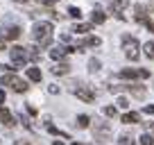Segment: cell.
Instances as JSON below:
<instances>
[{
    "instance_id": "31",
    "label": "cell",
    "mask_w": 154,
    "mask_h": 145,
    "mask_svg": "<svg viewBox=\"0 0 154 145\" xmlns=\"http://www.w3.org/2000/svg\"><path fill=\"white\" fill-rule=\"evenodd\" d=\"M29 54V59H32V61H38V59H41V54L36 52V50H34V52H27Z\"/></svg>"
},
{
    "instance_id": "5",
    "label": "cell",
    "mask_w": 154,
    "mask_h": 145,
    "mask_svg": "<svg viewBox=\"0 0 154 145\" xmlns=\"http://www.w3.org/2000/svg\"><path fill=\"white\" fill-rule=\"evenodd\" d=\"M9 57H11V63H14V70H16V68L25 66V61L29 59V54H27V50H25L23 45H14V48L9 50Z\"/></svg>"
},
{
    "instance_id": "14",
    "label": "cell",
    "mask_w": 154,
    "mask_h": 145,
    "mask_svg": "<svg viewBox=\"0 0 154 145\" xmlns=\"http://www.w3.org/2000/svg\"><path fill=\"white\" fill-rule=\"evenodd\" d=\"M20 32H23V29H20V25H7V27H5V39L16 41V39L20 36Z\"/></svg>"
},
{
    "instance_id": "10",
    "label": "cell",
    "mask_w": 154,
    "mask_h": 145,
    "mask_svg": "<svg viewBox=\"0 0 154 145\" xmlns=\"http://www.w3.org/2000/svg\"><path fill=\"white\" fill-rule=\"evenodd\" d=\"M129 5V0H113V2H111V7H109V11L111 14L116 16V18H125V16H122V11H125V7Z\"/></svg>"
},
{
    "instance_id": "24",
    "label": "cell",
    "mask_w": 154,
    "mask_h": 145,
    "mask_svg": "<svg viewBox=\"0 0 154 145\" xmlns=\"http://www.w3.org/2000/svg\"><path fill=\"white\" fill-rule=\"evenodd\" d=\"M68 16H70V18H75V20H79V18H82V11L77 9V7H70V9H68Z\"/></svg>"
},
{
    "instance_id": "3",
    "label": "cell",
    "mask_w": 154,
    "mask_h": 145,
    "mask_svg": "<svg viewBox=\"0 0 154 145\" xmlns=\"http://www.w3.org/2000/svg\"><path fill=\"white\" fill-rule=\"evenodd\" d=\"M0 84H2V86H9L11 91H16V93H25L27 91V82L20 79V77H16V75H2Z\"/></svg>"
},
{
    "instance_id": "6",
    "label": "cell",
    "mask_w": 154,
    "mask_h": 145,
    "mask_svg": "<svg viewBox=\"0 0 154 145\" xmlns=\"http://www.w3.org/2000/svg\"><path fill=\"white\" fill-rule=\"evenodd\" d=\"M120 79H147L149 77V70L147 68H122L118 72Z\"/></svg>"
},
{
    "instance_id": "9",
    "label": "cell",
    "mask_w": 154,
    "mask_h": 145,
    "mask_svg": "<svg viewBox=\"0 0 154 145\" xmlns=\"http://www.w3.org/2000/svg\"><path fill=\"white\" fill-rule=\"evenodd\" d=\"M93 134H95L97 143H104V140L111 136V127L106 125V122H95V125H93Z\"/></svg>"
},
{
    "instance_id": "7",
    "label": "cell",
    "mask_w": 154,
    "mask_h": 145,
    "mask_svg": "<svg viewBox=\"0 0 154 145\" xmlns=\"http://www.w3.org/2000/svg\"><path fill=\"white\" fill-rule=\"evenodd\" d=\"M72 93H75L79 100H84V102H93V100H95V93H93V88L86 86V84H79V82L72 84Z\"/></svg>"
},
{
    "instance_id": "27",
    "label": "cell",
    "mask_w": 154,
    "mask_h": 145,
    "mask_svg": "<svg viewBox=\"0 0 154 145\" xmlns=\"http://www.w3.org/2000/svg\"><path fill=\"white\" fill-rule=\"evenodd\" d=\"M48 131H50V134H54V136H68L66 131H59L57 127H54V125H50V122H48Z\"/></svg>"
},
{
    "instance_id": "36",
    "label": "cell",
    "mask_w": 154,
    "mask_h": 145,
    "mask_svg": "<svg viewBox=\"0 0 154 145\" xmlns=\"http://www.w3.org/2000/svg\"><path fill=\"white\" fill-rule=\"evenodd\" d=\"M0 50H5V41L2 39H0Z\"/></svg>"
},
{
    "instance_id": "30",
    "label": "cell",
    "mask_w": 154,
    "mask_h": 145,
    "mask_svg": "<svg viewBox=\"0 0 154 145\" xmlns=\"http://www.w3.org/2000/svg\"><path fill=\"white\" fill-rule=\"evenodd\" d=\"M20 122H23V125H25V129H32V122H29V118L20 116Z\"/></svg>"
},
{
    "instance_id": "39",
    "label": "cell",
    "mask_w": 154,
    "mask_h": 145,
    "mask_svg": "<svg viewBox=\"0 0 154 145\" xmlns=\"http://www.w3.org/2000/svg\"><path fill=\"white\" fill-rule=\"evenodd\" d=\"M72 145H84V143H72Z\"/></svg>"
},
{
    "instance_id": "19",
    "label": "cell",
    "mask_w": 154,
    "mask_h": 145,
    "mask_svg": "<svg viewBox=\"0 0 154 145\" xmlns=\"http://www.w3.org/2000/svg\"><path fill=\"white\" fill-rule=\"evenodd\" d=\"M27 79H32V82H41V70H38V68H27Z\"/></svg>"
},
{
    "instance_id": "22",
    "label": "cell",
    "mask_w": 154,
    "mask_h": 145,
    "mask_svg": "<svg viewBox=\"0 0 154 145\" xmlns=\"http://www.w3.org/2000/svg\"><path fill=\"white\" fill-rule=\"evenodd\" d=\"M88 125H91V118H88V116H77V127L86 129Z\"/></svg>"
},
{
    "instance_id": "12",
    "label": "cell",
    "mask_w": 154,
    "mask_h": 145,
    "mask_svg": "<svg viewBox=\"0 0 154 145\" xmlns=\"http://www.w3.org/2000/svg\"><path fill=\"white\" fill-rule=\"evenodd\" d=\"M70 52H77L75 48H63V45H59V48H52L50 50V59H54V61H59V59H63L66 54Z\"/></svg>"
},
{
    "instance_id": "28",
    "label": "cell",
    "mask_w": 154,
    "mask_h": 145,
    "mask_svg": "<svg viewBox=\"0 0 154 145\" xmlns=\"http://www.w3.org/2000/svg\"><path fill=\"white\" fill-rule=\"evenodd\" d=\"M118 106L120 109H129V100L127 97H118Z\"/></svg>"
},
{
    "instance_id": "23",
    "label": "cell",
    "mask_w": 154,
    "mask_h": 145,
    "mask_svg": "<svg viewBox=\"0 0 154 145\" xmlns=\"http://www.w3.org/2000/svg\"><path fill=\"white\" fill-rule=\"evenodd\" d=\"M140 145H154V136L152 134H143L140 136Z\"/></svg>"
},
{
    "instance_id": "25",
    "label": "cell",
    "mask_w": 154,
    "mask_h": 145,
    "mask_svg": "<svg viewBox=\"0 0 154 145\" xmlns=\"http://www.w3.org/2000/svg\"><path fill=\"white\" fill-rule=\"evenodd\" d=\"M102 113H104L106 118H116V113H118V111H116V106H104V109H102Z\"/></svg>"
},
{
    "instance_id": "20",
    "label": "cell",
    "mask_w": 154,
    "mask_h": 145,
    "mask_svg": "<svg viewBox=\"0 0 154 145\" xmlns=\"http://www.w3.org/2000/svg\"><path fill=\"white\" fill-rule=\"evenodd\" d=\"M143 52L147 59H154V41H147V43L143 45Z\"/></svg>"
},
{
    "instance_id": "29",
    "label": "cell",
    "mask_w": 154,
    "mask_h": 145,
    "mask_svg": "<svg viewBox=\"0 0 154 145\" xmlns=\"http://www.w3.org/2000/svg\"><path fill=\"white\" fill-rule=\"evenodd\" d=\"M143 113H147V116H154V104H147V106H143Z\"/></svg>"
},
{
    "instance_id": "32",
    "label": "cell",
    "mask_w": 154,
    "mask_h": 145,
    "mask_svg": "<svg viewBox=\"0 0 154 145\" xmlns=\"http://www.w3.org/2000/svg\"><path fill=\"white\" fill-rule=\"evenodd\" d=\"M48 91L52 93V95H57V93H59V86H57V84H50V86H48Z\"/></svg>"
},
{
    "instance_id": "37",
    "label": "cell",
    "mask_w": 154,
    "mask_h": 145,
    "mask_svg": "<svg viewBox=\"0 0 154 145\" xmlns=\"http://www.w3.org/2000/svg\"><path fill=\"white\" fill-rule=\"evenodd\" d=\"M14 2H32V0H14Z\"/></svg>"
},
{
    "instance_id": "17",
    "label": "cell",
    "mask_w": 154,
    "mask_h": 145,
    "mask_svg": "<svg viewBox=\"0 0 154 145\" xmlns=\"http://www.w3.org/2000/svg\"><path fill=\"white\" fill-rule=\"evenodd\" d=\"M72 32H77V34H88V32H91V23H77L75 27H72Z\"/></svg>"
},
{
    "instance_id": "8",
    "label": "cell",
    "mask_w": 154,
    "mask_h": 145,
    "mask_svg": "<svg viewBox=\"0 0 154 145\" xmlns=\"http://www.w3.org/2000/svg\"><path fill=\"white\" fill-rule=\"evenodd\" d=\"M111 93H120V91H129L131 95L136 97H145V86H138V84H127V86H109Z\"/></svg>"
},
{
    "instance_id": "35",
    "label": "cell",
    "mask_w": 154,
    "mask_h": 145,
    "mask_svg": "<svg viewBox=\"0 0 154 145\" xmlns=\"http://www.w3.org/2000/svg\"><path fill=\"white\" fill-rule=\"evenodd\" d=\"M0 102H5V91H0Z\"/></svg>"
},
{
    "instance_id": "1",
    "label": "cell",
    "mask_w": 154,
    "mask_h": 145,
    "mask_svg": "<svg viewBox=\"0 0 154 145\" xmlns=\"http://www.w3.org/2000/svg\"><path fill=\"white\" fill-rule=\"evenodd\" d=\"M52 23L50 20H43V23H36L32 27V39L36 41L41 48H48L50 45V41H52Z\"/></svg>"
},
{
    "instance_id": "18",
    "label": "cell",
    "mask_w": 154,
    "mask_h": 145,
    "mask_svg": "<svg viewBox=\"0 0 154 145\" xmlns=\"http://www.w3.org/2000/svg\"><path fill=\"white\" fill-rule=\"evenodd\" d=\"M52 72L54 75H68V72H70V66H68V63H57V66L52 68Z\"/></svg>"
},
{
    "instance_id": "34",
    "label": "cell",
    "mask_w": 154,
    "mask_h": 145,
    "mask_svg": "<svg viewBox=\"0 0 154 145\" xmlns=\"http://www.w3.org/2000/svg\"><path fill=\"white\" fill-rule=\"evenodd\" d=\"M14 145H32V143H27V140H18V143H14Z\"/></svg>"
},
{
    "instance_id": "26",
    "label": "cell",
    "mask_w": 154,
    "mask_h": 145,
    "mask_svg": "<svg viewBox=\"0 0 154 145\" xmlns=\"http://www.w3.org/2000/svg\"><path fill=\"white\" fill-rule=\"evenodd\" d=\"M100 66H102V63L97 61V59H91V61H88V70H91V72H97V70H100Z\"/></svg>"
},
{
    "instance_id": "4",
    "label": "cell",
    "mask_w": 154,
    "mask_h": 145,
    "mask_svg": "<svg viewBox=\"0 0 154 145\" xmlns=\"http://www.w3.org/2000/svg\"><path fill=\"white\" fill-rule=\"evenodd\" d=\"M134 11H136V23H143L145 27H147V32H154V23H152V18H149V7H145V5H136L134 7Z\"/></svg>"
},
{
    "instance_id": "15",
    "label": "cell",
    "mask_w": 154,
    "mask_h": 145,
    "mask_svg": "<svg viewBox=\"0 0 154 145\" xmlns=\"http://www.w3.org/2000/svg\"><path fill=\"white\" fill-rule=\"evenodd\" d=\"M106 20V14L102 9H93V14H91V23L93 25H102Z\"/></svg>"
},
{
    "instance_id": "2",
    "label": "cell",
    "mask_w": 154,
    "mask_h": 145,
    "mask_svg": "<svg viewBox=\"0 0 154 145\" xmlns=\"http://www.w3.org/2000/svg\"><path fill=\"white\" fill-rule=\"evenodd\" d=\"M122 50H125V57L131 59V61H136L140 57V43L131 34H122Z\"/></svg>"
},
{
    "instance_id": "16",
    "label": "cell",
    "mask_w": 154,
    "mask_h": 145,
    "mask_svg": "<svg viewBox=\"0 0 154 145\" xmlns=\"http://www.w3.org/2000/svg\"><path fill=\"white\" fill-rule=\"evenodd\" d=\"M122 122H127V125H136V122H140V113H136V111L125 113V116H122Z\"/></svg>"
},
{
    "instance_id": "21",
    "label": "cell",
    "mask_w": 154,
    "mask_h": 145,
    "mask_svg": "<svg viewBox=\"0 0 154 145\" xmlns=\"http://www.w3.org/2000/svg\"><path fill=\"white\" fill-rule=\"evenodd\" d=\"M118 145H136V140L131 138L129 134H122L120 138H118Z\"/></svg>"
},
{
    "instance_id": "33",
    "label": "cell",
    "mask_w": 154,
    "mask_h": 145,
    "mask_svg": "<svg viewBox=\"0 0 154 145\" xmlns=\"http://www.w3.org/2000/svg\"><path fill=\"white\" fill-rule=\"evenodd\" d=\"M54 2H59V0H43V5H45V7H50V5H54Z\"/></svg>"
},
{
    "instance_id": "13",
    "label": "cell",
    "mask_w": 154,
    "mask_h": 145,
    "mask_svg": "<svg viewBox=\"0 0 154 145\" xmlns=\"http://www.w3.org/2000/svg\"><path fill=\"white\" fill-rule=\"evenodd\" d=\"M0 122H2L5 127H11V125H14V113H11L9 109H5L2 104H0Z\"/></svg>"
},
{
    "instance_id": "11",
    "label": "cell",
    "mask_w": 154,
    "mask_h": 145,
    "mask_svg": "<svg viewBox=\"0 0 154 145\" xmlns=\"http://www.w3.org/2000/svg\"><path fill=\"white\" fill-rule=\"evenodd\" d=\"M97 45H102V41L97 39V36H86V39H82L79 41V45H77V52H82L84 48H97Z\"/></svg>"
},
{
    "instance_id": "38",
    "label": "cell",
    "mask_w": 154,
    "mask_h": 145,
    "mask_svg": "<svg viewBox=\"0 0 154 145\" xmlns=\"http://www.w3.org/2000/svg\"><path fill=\"white\" fill-rule=\"evenodd\" d=\"M52 145H63V143H61V140H54V143H52Z\"/></svg>"
}]
</instances>
